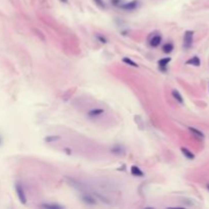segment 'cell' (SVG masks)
<instances>
[{
    "mask_svg": "<svg viewBox=\"0 0 209 209\" xmlns=\"http://www.w3.org/2000/svg\"><path fill=\"white\" fill-rule=\"evenodd\" d=\"M98 40H100V41L102 42V43H106V39H105V37H101V36H98V38H97Z\"/></svg>",
    "mask_w": 209,
    "mask_h": 209,
    "instance_id": "obj_19",
    "label": "cell"
},
{
    "mask_svg": "<svg viewBox=\"0 0 209 209\" xmlns=\"http://www.w3.org/2000/svg\"><path fill=\"white\" fill-rule=\"evenodd\" d=\"M138 6V1H132L130 3H125V4H121V7L125 10H133L135 9L136 7Z\"/></svg>",
    "mask_w": 209,
    "mask_h": 209,
    "instance_id": "obj_3",
    "label": "cell"
},
{
    "mask_svg": "<svg viewBox=\"0 0 209 209\" xmlns=\"http://www.w3.org/2000/svg\"><path fill=\"white\" fill-rule=\"evenodd\" d=\"M173 98H175V100H177L179 103H184V99H183V97H182V95L180 94V92L179 91H177V90H173Z\"/></svg>",
    "mask_w": 209,
    "mask_h": 209,
    "instance_id": "obj_11",
    "label": "cell"
},
{
    "mask_svg": "<svg viewBox=\"0 0 209 209\" xmlns=\"http://www.w3.org/2000/svg\"><path fill=\"white\" fill-rule=\"evenodd\" d=\"M189 130H190L191 132H192L193 134H194L196 137H198V138H200V139H204V134H203L202 132L199 131V130L195 129V127H190Z\"/></svg>",
    "mask_w": 209,
    "mask_h": 209,
    "instance_id": "obj_10",
    "label": "cell"
},
{
    "mask_svg": "<svg viewBox=\"0 0 209 209\" xmlns=\"http://www.w3.org/2000/svg\"><path fill=\"white\" fill-rule=\"evenodd\" d=\"M131 173H132V175H135V177H143V175H144L143 171L138 167V166H132Z\"/></svg>",
    "mask_w": 209,
    "mask_h": 209,
    "instance_id": "obj_6",
    "label": "cell"
},
{
    "mask_svg": "<svg viewBox=\"0 0 209 209\" xmlns=\"http://www.w3.org/2000/svg\"><path fill=\"white\" fill-rule=\"evenodd\" d=\"M40 206L42 208H46V209H61L62 207L59 206L57 204H41Z\"/></svg>",
    "mask_w": 209,
    "mask_h": 209,
    "instance_id": "obj_13",
    "label": "cell"
},
{
    "mask_svg": "<svg viewBox=\"0 0 209 209\" xmlns=\"http://www.w3.org/2000/svg\"><path fill=\"white\" fill-rule=\"evenodd\" d=\"M123 62H125V63H127V64H130V65H132V66L138 67V64H137L136 62H134V61L132 60V59L127 58V57H125V58L123 59Z\"/></svg>",
    "mask_w": 209,
    "mask_h": 209,
    "instance_id": "obj_16",
    "label": "cell"
},
{
    "mask_svg": "<svg viewBox=\"0 0 209 209\" xmlns=\"http://www.w3.org/2000/svg\"><path fill=\"white\" fill-rule=\"evenodd\" d=\"M193 38H194V32L193 31H187L184 35V48L186 50L192 47Z\"/></svg>",
    "mask_w": 209,
    "mask_h": 209,
    "instance_id": "obj_1",
    "label": "cell"
},
{
    "mask_svg": "<svg viewBox=\"0 0 209 209\" xmlns=\"http://www.w3.org/2000/svg\"><path fill=\"white\" fill-rule=\"evenodd\" d=\"M186 63H187V64L195 65V66H199V65H200V59H199L197 56H194L193 58L189 59Z\"/></svg>",
    "mask_w": 209,
    "mask_h": 209,
    "instance_id": "obj_8",
    "label": "cell"
},
{
    "mask_svg": "<svg viewBox=\"0 0 209 209\" xmlns=\"http://www.w3.org/2000/svg\"><path fill=\"white\" fill-rule=\"evenodd\" d=\"M59 139H60L59 136H49V137H47V138H45V142H47V143L55 142V141L59 140Z\"/></svg>",
    "mask_w": 209,
    "mask_h": 209,
    "instance_id": "obj_15",
    "label": "cell"
},
{
    "mask_svg": "<svg viewBox=\"0 0 209 209\" xmlns=\"http://www.w3.org/2000/svg\"><path fill=\"white\" fill-rule=\"evenodd\" d=\"M119 1H121V0H111V2L113 3V4H115V5H119Z\"/></svg>",
    "mask_w": 209,
    "mask_h": 209,
    "instance_id": "obj_20",
    "label": "cell"
},
{
    "mask_svg": "<svg viewBox=\"0 0 209 209\" xmlns=\"http://www.w3.org/2000/svg\"><path fill=\"white\" fill-rule=\"evenodd\" d=\"M162 50H163L164 53L169 54L170 52H171V51L173 50V45L171 43H166V44H164V45L162 46Z\"/></svg>",
    "mask_w": 209,
    "mask_h": 209,
    "instance_id": "obj_9",
    "label": "cell"
},
{
    "mask_svg": "<svg viewBox=\"0 0 209 209\" xmlns=\"http://www.w3.org/2000/svg\"><path fill=\"white\" fill-rule=\"evenodd\" d=\"M160 43H161V36H159V35H156L150 40V45L152 47H157V46H159Z\"/></svg>",
    "mask_w": 209,
    "mask_h": 209,
    "instance_id": "obj_4",
    "label": "cell"
},
{
    "mask_svg": "<svg viewBox=\"0 0 209 209\" xmlns=\"http://www.w3.org/2000/svg\"><path fill=\"white\" fill-rule=\"evenodd\" d=\"M94 1H95V3H96L99 7H101V8H104V7H105V4H104L103 0H94Z\"/></svg>",
    "mask_w": 209,
    "mask_h": 209,
    "instance_id": "obj_17",
    "label": "cell"
},
{
    "mask_svg": "<svg viewBox=\"0 0 209 209\" xmlns=\"http://www.w3.org/2000/svg\"><path fill=\"white\" fill-rule=\"evenodd\" d=\"M111 152L114 154H121V153H123V152H125V149H123V147L119 146V145H116V146H114L113 148H111Z\"/></svg>",
    "mask_w": 209,
    "mask_h": 209,
    "instance_id": "obj_12",
    "label": "cell"
},
{
    "mask_svg": "<svg viewBox=\"0 0 209 209\" xmlns=\"http://www.w3.org/2000/svg\"><path fill=\"white\" fill-rule=\"evenodd\" d=\"M60 1H62L63 3H67V0H60Z\"/></svg>",
    "mask_w": 209,
    "mask_h": 209,
    "instance_id": "obj_21",
    "label": "cell"
},
{
    "mask_svg": "<svg viewBox=\"0 0 209 209\" xmlns=\"http://www.w3.org/2000/svg\"><path fill=\"white\" fill-rule=\"evenodd\" d=\"M0 144H1V139H0Z\"/></svg>",
    "mask_w": 209,
    "mask_h": 209,
    "instance_id": "obj_23",
    "label": "cell"
},
{
    "mask_svg": "<svg viewBox=\"0 0 209 209\" xmlns=\"http://www.w3.org/2000/svg\"><path fill=\"white\" fill-rule=\"evenodd\" d=\"M103 112H104L103 109H93L89 112V116H92V117L97 116V115H99V114H102Z\"/></svg>",
    "mask_w": 209,
    "mask_h": 209,
    "instance_id": "obj_14",
    "label": "cell"
},
{
    "mask_svg": "<svg viewBox=\"0 0 209 209\" xmlns=\"http://www.w3.org/2000/svg\"><path fill=\"white\" fill-rule=\"evenodd\" d=\"M15 191H16L17 197H19V199H20L21 203L26 204L27 203V197H26V194H25L24 189H23V187L20 185V184H16V185H15Z\"/></svg>",
    "mask_w": 209,
    "mask_h": 209,
    "instance_id": "obj_2",
    "label": "cell"
},
{
    "mask_svg": "<svg viewBox=\"0 0 209 209\" xmlns=\"http://www.w3.org/2000/svg\"><path fill=\"white\" fill-rule=\"evenodd\" d=\"M207 188H208V190H209V185H208V186H207Z\"/></svg>",
    "mask_w": 209,
    "mask_h": 209,
    "instance_id": "obj_22",
    "label": "cell"
},
{
    "mask_svg": "<svg viewBox=\"0 0 209 209\" xmlns=\"http://www.w3.org/2000/svg\"><path fill=\"white\" fill-rule=\"evenodd\" d=\"M181 151H182V153H183L184 155H185L186 157L188 158V159H191V160H192V159H194V158H195L194 154H193L190 150H188L187 148H184V147H183V148L181 149Z\"/></svg>",
    "mask_w": 209,
    "mask_h": 209,
    "instance_id": "obj_7",
    "label": "cell"
},
{
    "mask_svg": "<svg viewBox=\"0 0 209 209\" xmlns=\"http://www.w3.org/2000/svg\"><path fill=\"white\" fill-rule=\"evenodd\" d=\"M171 60V58L170 57H165V58H162L160 59L159 61H158V64H159L160 69H162V71H165L166 69V65L168 64V62Z\"/></svg>",
    "mask_w": 209,
    "mask_h": 209,
    "instance_id": "obj_5",
    "label": "cell"
},
{
    "mask_svg": "<svg viewBox=\"0 0 209 209\" xmlns=\"http://www.w3.org/2000/svg\"><path fill=\"white\" fill-rule=\"evenodd\" d=\"M84 200H86L87 203H89V204H94L95 202H92V201H94L93 199H91L90 197H84Z\"/></svg>",
    "mask_w": 209,
    "mask_h": 209,
    "instance_id": "obj_18",
    "label": "cell"
}]
</instances>
